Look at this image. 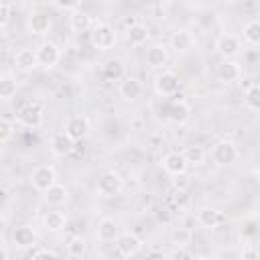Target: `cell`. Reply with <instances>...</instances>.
<instances>
[{
    "label": "cell",
    "instance_id": "33",
    "mask_svg": "<svg viewBox=\"0 0 260 260\" xmlns=\"http://www.w3.org/2000/svg\"><path fill=\"white\" fill-rule=\"evenodd\" d=\"M240 240L250 244V242H256L258 240V223L256 219H250V221H244V225L240 228Z\"/></svg>",
    "mask_w": 260,
    "mask_h": 260
},
{
    "label": "cell",
    "instance_id": "42",
    "mask_svg": "<svg viewBox=\"0 0 260 260\" xmlns=\"http://www.w3.org/2000/svg\"><path fill=\"white\" fill-rule=\"evenodd\" d=\"M4 201H6V191L0 189V203H4Z\"/></svg>",
    "mask_w": 260,
    "mask_h": 260
},
{
    "label": "cell",
    "instance_id": "30",
    "mask_svg": "<svg viewBox=\"0 0 260 260\" xmlns=\"http://www.w3.org/2000/svg\"><path fill=\"white\" fill-rule=\"evenodd\" d=\"M244 106L250 112H258L260 110V87L256 83H252L246 91H244Z\"/></svg>",
    "mask_w": 260,
    "mask_h": 260
},
{
    "label": "cell",
    "instance_id": "10",
    "mask_svg": "<svg viewBox=\"0 0 260 260\" xmlns=\"http://www.w3.org/2000/svg\"><path fill=\"white\" fill-rule=\"evenodd\" d=\"M37 61H39V67H45V69H53L59 59H61V51L55 43L47 41V43H41L37 49Z\"/></svg>",
    "mask_w": 260,
    "mask_h": 260
},
{
    "label": "cell",
    "instance_id": "19",
    "mask_svg": "<svg viewBox=\"0 0 260 260\" xmlns=\"http://www.w3.org/2000/svg\"><path fill=\"white\" fill-rule=\"evenodd\" d=\"M73 148H75V140L69 138L63 130L57 132V134H53V138H51V152H53L55 156H59V158L69 156V154L73 152Z\"/></svg>",
    "mask_w": 260,
    "mask_h": 260
},
{
    "label": "cell",
    "instance_id": "12",
    "mask_svg": "<svg viewBox=\"0 0 260 260\" xmlns=\"http://www.w3.org/2000/svg\"><path fill=\"white\" fill-rule=\"evenodd\" d=\"M116 248H118V254L124 256V258H130V256H136L140 250H142V240L136 236V234H122L116 238Z\"/></svg>",
    "mask_w": 260,
    "mask_h": 260
},
{
    "label": "cell",
    "instance_id": "5",
    "mask_svg": "<svg viewBox=\"0 0 260 260\" xmlns=\"http://www.w3.org/2000/svg\"><path fill=\"white\" fill-rule=\"evenodd\" d=\"M28 181L32 185V189H37L39 193L47 191L53 183H57V171L51 167V165H39L30 171L28 175Z\"/></svg>",
    "mask_w": 260,
    "mask_h": 260
},
{
    "label": "cell",
    "instance_id": "18",
    "mask_svg": "<svg viewBox=\"0 0 260 260\" xmlns=\"http://www.w3.org/2000/svg\"><path fill=\"white\" fill-rule=\"evenodd\" d=\"M124 32H126V41H128L132 47H142V45H146V41H148V37H150L148 26L142 24V22H136V20L130 22Z\"/></svg>",
    "mask_w": 260,
    "mask_h": 260
},
{
    "label": "cell",
    "instance_id": "41",
    "mask_svg": "<svg viewBox=\"0 0 260 260\" xmlns=\"http://www.w3.org/2000/svg\"><path fill=\"white\" fill-rule=\"evenodd\" d=\"M6 258H8V250L0 246V260H6Z\"/></svg>",
    "mask_w": 260,
    "mask_h": 260
},
{
    "label": "cell",
    "instance_id": "11",
    "mask_svg": "<svg viewBox=\"0 0 260 260\" xmlns=\"http://www.w3.org/2000/svg\"><path fill=\"white\" fill-rule=\"evenodd\" d=\"M162 169H165L169 175H173V177H181V175L187 173L189 162H187V158H185L183 152L171 150V152H167V154L162 156Z\"/></svg>",
    "mask_w": 260,
    "mask_h": 260
},
{
    "label": "cell",
    "instance_id": "6",
    "mask_svg": "<svg viewBox=\"0 0 260 260\" xmlns=\"http://www.w3.org/2000/svg\"><path fill=\"white\" fill-rule=\"evenodd\" d=\"M215 53L221 57V59H234L240 55L242 51V39L238 35H232V32H223L215 39Z\"/></svg>",
    "mask_w": 260,
    "mask_h": 260
},
{
    "label": "cell",
    "instance_id": "14",
    "mask_svg": "<svg viewBox=\"0 0 260 260\" xmlns=\"http://www.w3.org/2000/svg\"><path fill=\"white\" fill-rule=\"evenodd\" d=\"M195 219H197V223H199L201 228H205V230H215L219 223H223L225 217H223V213H221L219 209H215V207H199Z\"/></svg>",
    "mask_w": 260,
    "mask_h": 260
},
{
    "label": "cell",
    "instance_id": "24",
    "mask_svg": "<svg viewBox=\"0 0 260 260\" xmlns=\"http://www.w3.org/2000/svg\"><path fill=\"white\" fill-rule=\"evenodd\" d=\"M12 242H14L18 248H22V250H28V248L37 246V232H35V228H30V225H20V228H16V230L12 232Z\"/></svg>",
    "mask_w": 260,
    "mask_h": 260
},
{
    "label": "cell",
    "instance_id": "13",
    "mask_svg": "<svg viewBox=\"0 0 260 260\" xmlns=\"http://www.w3.org/2000/svg\"><path fill=\"white\" fill-rule=\"evenodd\" d=\"M142 91H144V87H142V83H140L136 77L124 75V77L120 79L118 93H120L122 100H126V102H134V100H138V98L142 95Z\"/></svg>",
    "mask_w": 260,
    "mask_h": 260
},
{
    "label": "cell",
    "instance_id": "4",
    "mask_svg": "<svg viewBox=\"0 0 260 260\" xmlns=\"http://www.w3.org/2000/svg\"><path fill=\"white\" fill-rule=\"evenodd\" d=\"M16 120H18V124L24 126V128H32V130H35V128H41V126H43V120H45L43 106L37 104V102L24 104V106L18 110Z\"/></svg>",
    "mask_w": 260,
    "mask_h": 260
},
{
    "label": "cell",
    "instance_id": "37",
    "mask_svg": "<svg viewBox=\"0 0 260 260\" xmlns=\"http://www.w3.org/2000/svg\"><path fill=\"white\" fill-rule=\"evenodd\" d=\"M10 20V6L6 2H0V28H4Z\"/></svg>",
    "mask_w": 260,
    "mask_h": 260
},
{
    "label": "cell",
    "instance_id": "29",
    "mask_svg": "<svg viewBox=\"0 0 260 260\" xmlns=\"http://www.w3.org/2000/svg\"><path fill=\"white\" fill-rule=\"evenodd\" d=\"M67 223V217L61 213V211H49L45 217H43V225L49 230V232H61Z\"/></svg>",
    "mask_w": 260,
    "mask_h": 260
},
{
    "label": "cell",
    "instance_id": "9",
    "mask_svg": "<svg viewBox=\"0 0 260 260\" xmlns=\"http://www.w3.org/2000/svg\"><path fill=\"white\" fill-rule=\"evenodd\" d=\"M181 87V81H179V75L173 73V71H162L154 77V91L158 95H165V98H171L179 91Z\"/></svg>",
    "mask_w": 260,
    "mask_h": 260
},
{
    "label": "cell",
    "instance_id": "7",
    "mask_svg": "<svg viewBox=\"0 0 260 260\" xmlns=\"http://www.w3.org/2000/svg\"><path fill=\"white\" fill-rule=\"evenodd\" d=\"M165 118H167V122H171L175 126H183L191 120V106L183 100H173L165 108Z\"/></svg>",
    "mask_w": 260,
    "mask_h": 260
},
{
    "label": "cell",
    "instance_id": "2",
    "mask_svg": "<svg viewBox=\"0 0 260 260\" xmlns=\"http://www.w3.org/2000/svg\"><path fill=\"white\" fill-rule=\"evenodd\" d=\"M238 156H240L238 144L230 138H221L211 146V160L217 167H230L238 160Z\"/></svg>",
    "mask_w": 260,
    "mask_h": 260
},
{
    "label": "cell",
    "instance_id": "20",
    "mask_svg": "<svg viewBox=\"0 0 260 260\" xmlns=\"http://www.w3.org/2000/svg\"><path fill=\"white\" fill-rule=\"evenodd\" d=\"M51 26H53V20H51V16L45 14V12H35V14H30V18H28V32L35 35V37H45V35H49Z\"/></svg>",
    "mask_w": 260,
    "mask_h": 260
},
{
    "label": "cell",
    "instance_id": "40",
    "mask_svg": "<svg viewBox=\"0 0 260 260\" xmlns=\"http://www.w3.org/2000/svg\"><path fill=\"white\" fill-rule=\"evenodd\" d=\"M171 258H191V252H187L185 246H177V250L171 252Z\"/></svg>",
    "mask_w": 260,
    "mask_h": 260
},
{
    "label": "cell",
    "instance_id": "34",
    "mask_svg": "<svg viewBox=\"0 0 260 260\" xmlns=\"http://www.w3.org/2000/svg\"><path fill=\"white\" fill-rule=\"evenodd\" d=\"M191 238H193V232L191 230H187V228H179V230H175L173 232V242H175V246H189L191 244Z\"/></svg>",
    "mask_w": 260,
    "mask_h": 260
},
{
    "label": "cell",
    "instance_id": "17",
    "mask_svg": "<svg viewBox=\"0 0 260 260\" xmlns=\"http://www.w3.org/2000/svg\"><path fill=\"white\" fill-rule=\"evenodd\" d=\"M169 45H171V49L175 51V53H179V55H185V53H189L193 47H195V37L189 32V30H175L173 35H171V41H169Z\"/></svg>",
    "mask_w": 260,
    "mask_h": 260
},
{
    "label": "cell",
    "instance_id": "38",
    "mask_svg": "<svg viewBox=\"0 0 260 260\" xmlns=\"http://www.w3.org/2000/svg\"><path fill=\"white\" fill-rule=\"evenodd\" d=\"M81 0H55V4L61 8V10H75L79 6Z\"/></svg>",
    "mask_w": 260,
    "mask_h": 260
},
{
    "label": "cell",
    "instance_id": "28",
    "mask_svg": "<svg viewBox=\"0 0 260 260\" xmlns=\"http://www.w3.org/2000/svg\"><path fill=\"white\" fill-rule=\"evenodd\" d=\"M18 91V83L12 75L4 73L0 75V100H12Z\"/></svg>",
    "mask_w": 260,
    "mask_h": 260
},
{
    "label": "cell",
    "instance_id": "26",
    "mask_svg": "<svg viewBox=\"0 0 260 260\" xmlns=\"http://www.w3.org/2000/svg\"><path fill=\"white\" fill-rule=\"evenodd\" d=\"M102 73L106 79L110 81H120L124 75H126V65L122 59H108L104 65H102Z\"/></svg>",
    "mask_w": 260,
    "mask_h": 260
},
{
    "label": "cell",
    "instance_id": "31",
    "mask_svg": "<svg viewBox=\"0 0 260 260\" xmlns=\"http://www.w3.org/2000/svg\"><path fill=\"white\" fill-rule=\"evenodd\" d=\"M183 154H185V158H187L189 165H201L205 160V148L201 144H189V146H185Z\"/></svg>",
    "mask_w": 260,
    "mask_h": 260
},
{
    "label": "cell",
    "instance_id": "23",
    "mask_svg": "<svg viewBox=\"0 0 260 260\" xmlns=\"http://www.w3.org/2000/svg\"><path fill=\"white\" fill-rule=\"evenodd\" d=\"M14 65H16L18 71H22V73H30L32 69L39 67L37 51H35V49H20V51L14 55Z\"/></svg>",
    "mask_w": 260,
    "mask_h": 260
},
{
    "label": "cell",
    "instance_id": "3",
    "mask_svg": "<svg viewBox=\"0 0 260 260\" xmlns=\"http://www.w3.org/2000/svg\"><path fill=\"white\" fill-rule=\"evenodd\" d=\"M89 43L93 49L100 51H108L116 45V30L114 26L106 24V22H93V26L89 28Z\"/></svg>",
    "mask_w": 260,
    "mask_h": 260
},
{
    "label": "cell",
    "instance_id": "22",
    "mask_svg": "<svg viewBox=\"0 0 260 260\" xmlns=\"http://www.w3.org/2000/svg\"><path fill=\"white\" fill-rule=\"evenodd\" d=\"M120 236V228L116 223V219L112 217H102L95 230V238L100 242H116V238Z\"/></svg>",
    "mask_w": 260,
    "mask_h": 260
},
{
    "label": "cell",
    "instance_id": "16",
    "mask_svg": "<svg viewBox=\"0 0 260 260\" xmlns=\"http://www.w3.org/2000/svg\"><path fill=\"white\" fill-rule=\"evenodd\" d=\"M217 79L221 81V83H234V81H238L240 79V75H242V67H240V63L236 61V59H223L219 65H217Z\"/></svg>",
    "mask_w": 260,
    "mask_h": 260
},
{
    "label": "cell",
    "instance_id": "8",
    "mask_svg": "<svg viewBox=\"0 0 260 260\" xmlns=\"http://www.w3.org/2000/svg\"><path fill=\"white\" fill-rule=\"evenodd\" d=\"M63 132H65L69 138H73L75 142H77V140H83V138L89 134V120H87L85 116H81V114H73V116H69V118L65 120Z\"/></svg>",
    "mask_w": 260,
    "mask_h": 260
},
{
    "label": "cell",
    "instance_id": "25",
    "mask_svg": "<svg viewBox=\"0 0 260 260\" xmlns=\"http://www.w3.org/2000/svg\"><path fill=\"white\" fill-rule=\"evenodd\" d=\"M69 26H71V30H75V32H85V30H89V28L93 26V18H91L85 10L75 8V10H71Z\"/></svg>",
    "mask_w": 260,
    "mask_h": 260
},
{
    "label": "cell",
    "instance_id": "15",
    "mask_svg": "<svg viewBox=\"0 0 260 260\" xmlns=\"http://www.w3.org/2000/svg\"><path fill=\"white\" fill-rule=\"evenodd\" d=\"M144 63L150 69H162L169 63V49L165 45H152L144 53Z\"/></svg>",
    "mask_w": 260,
    "mask_h": 260
},
{
    "label": "cell",
    "instance_id": "35",
    "mask_svg": "<svg viewBox=\"0 0 260 260\" xmlns=\"http://www.w3.org/2000/svg\"><path fill=\"white\" fill-rule=\"evenodd\" d=\"M14 134V124L8 118H0V144L8 142Z\"/></svg>",
    "mask_w": 260,
    "mask_h": 260
},
{
    "label": "cell",
    "instance_id": "39",
    "mask_svg": "<svg viewBox=\"0 0 260 260\" xmlns=\"http://www.w3.org/2000/svg\"><path fill=\"white\" fill-rule=\"evenodd\" d=\"M28 256H30V258H41V256H53V258H55L57 254L51 252V250H47V248H39V250H35V246H32L30 252H28Z\"/></svg>",
    "mask_w": 260,
    "mask_h": 260
},
{
    "label": "cell",
    "instance_id": "27",
    "mask_svg": "<svg viewBox=\"0 0 260 260\" xmlns=\"http://www.w3.org/2000/svg\"><path fill=\"white\" fill-rule=\"evenodd\" d=\"M242 37H244V43H248L252 47H256L260 43V22H258V18H252L250 22L244 24Z\"/></svg>",
    "mask_w": 260,
    "mask_h": 260
},
{
    "label": "cell",
    "instance_id": "1",
    "mask_svg": "<svg viewBox=\"0 0 260 260\" xmlns=\"http://www.w3.org/2000/svg\"><path fill=\"white\" fill-rule=\"evenodd\" d=\"M122 189H124V179L116 171H104L95 181V193L98 197H104V199L120 195Z\"/></svg>",
    "mask_w": 260,
    "mask_h": 260
},
{
    "label": "cell",
    "instance_id": "21",
    "mask_svg": "<svg viewBox=\"0 0 260 260\" xmlns=\"http://www.w3.org/2000/svg\"><path fill=\"white\" fill-rule=\"evenodd\" d=\"M43 199H45L47 205H51V207H59V205L67 203V199H69V191H67L65 185H61V183H53L47 191H43Z\"/></svg>",
    "mask_w": 260,
    "mask_h": 260
},
{
    "label": "cell",
    "instance_id": "36",
    "mask_svg": "<svg viewBox=\"0 0 260 260\" xmlns=\"http://www.w3.org/2000/svg\"><path fill=\"white\" fill-rule=\"evenodd\" d=\"M258 246H256V242H250V244H244V250H242V258L244 260H256L258 258Z\"/></svg>",
    "mask_w": 260,
    "mask_h": 260
},
{
    "label": "cell",
    "instance_id": "43",
    "mask_svg": "<svg viewBox=\"0 0 260 260\" xmlns=\"http://www.w3.org/2000/svg\"><path fill=\"white\" fill-rule=\"evenodd\" d=\"M144 2H148V0H144Z\"/></svg>",
    "mask_w": 260,
    "mask_h": 260
},
{
    "label": "cell",
    "instance_id": "32",
    "mask_svg": "<svg viewBox=\"0 0 260 260\" xmlns=\"http://www.w3.org/2000/svg\"><path fill=\"white\" fill-rule=\"evenodd\" d=\"M85 250H87V244H85V240H83L81 236L69 238V242H67V254H69L71 258H81V256H85Z\"/></svg>",
    "mask_w": 260,
    "mask_h": 260
}]
</instances>
